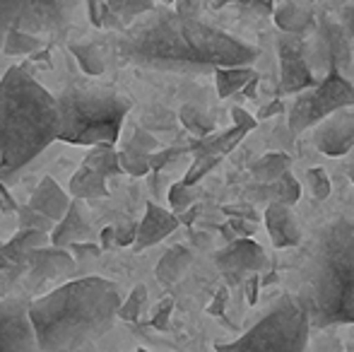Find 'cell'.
I'll list each match as a JSON object with an SVG mask.
<instances>
[{"label":"cell","instance_id":"cell-25","mask_svg":"<svg viewBox=\"0 0 354 352\" xmlns=\"http://www.w3.org/2000/svg\"><path fill=\"white\" fill-rule=\"evenodd\" d=\"M71 53L75 58H77V63H80V68H82L87 75H92V77H97V75H102L104 73V56H102V51H99L94 44H89V41H80V44H71Z\"/></svg>","mask_w":354,"mask_h":352},{"label":"cell","instance_id":"cell-57","mask_svg":"<svg viewBox=\"0 0 354 352\" xmlns=\"http://www.w3.org/2000/svg\"><path fill=\"white\" fill-rule=\"evenodd\" d=\"M154 3H157V0H154ZM159 3H164V5H171L174 0H159Z\"/></svg>","mask_w":354,"mask_h":352},{"label":"cell","instance_id":"cell-19","mask_svg":"<svg viewBox=\"0 0 354 352\" xmlns=\"http://www.w3.org/2000/svg\"><path fill=\"white\" fill-rule=\"evenodd\" d=\"M191 261H193V256L186 246H171V249L159 259L157 270H154L157 272V280L162 282V285H174V282H178L186 275V270L191 268Z\"/></svg>","mask_w":354,"mask_h":352},{"label":"cell","instance_id":"cell-40","mask_svg":"<svg viewBox=\"0 0 354 352\" xmlns=\"http://www.w3.org/2000/svg\"><path fill=\"white\" fill-rule=\"evenodd\" d=\"M68 249H73V254H77L80 259H94V256L102 254V246L94 244L92 239H84V241H75Z\"/></svg>","mask_w":354,"mask_h":352},{"label":"cell","instance_id":"cell-28","mask_svg":"<svg viewBox=\"0 0 354 352\" xmlns=\"http://www.w3.org/2000/svg\"><path fill=\"white\" fill-rule=\"evenodd\" d=\"M118 165H121L123 172H128V174L133 176H145L149 174V155L147 152H138V150H131V147H123L121 152H118Z\"/></svg>","mask_w":354,"mask_h":352},{"label":"cell","instance_id":"cell-47","mask_svg":"<svg viewBox=\"0 0 354 352\" xmlns=\"http://www.w3.org/2000/svg\"><path fill=\"white\" fill-rule=\"evenodd\" d=\"M99 246H102V249H111V246H116V234H113V227H104L102 237H99Z\"/></svg>","mask_w":354,"mask_h":352},{"label":"cell","instance_id":"cell-46","mask_svg":"<svg viewBox=\"0 0 354 352\" xmlns=\"http://www.w3.org/2000/svg\"><path fill=\"white\" fill-rule=\"evenodd\" d=\"M17 203L12 201V196L8 193V188H5V183L0 181V210L3 212H17Z\"/></svg>","mask_w":354,"mask_h":352},{"label":"cell","instance_id":"cell-51","mask_svg":"<svg viewBox=\"0 0 354 352\" xmlns=\"http://www.w3.org/2000/svg\"><path fill=\"white\" fill-rule=\"evenodd\" d=\"M280 111H282V102H272L270 106L261 109V118H268V116H272V113H280Z\"/></svg>","mask_w":354,"mask_h":352},{"label":"cell","instance_id":"cell-36","mask_svg":"<svg viewBox=\"0 0 354 352\" xmlns=\"http://www.w3.org/2000/svg\"><path fill=\"white\" fill-rule=\"evenodd\" d=\"M131 150H138V152H154L157 150V140H154L152 136H149L147 131H142V128H138V131H133L131 140H128V145Z\"/></svg>","mask_w":354,"mask_h":352},{"label":"cell","instance_id":"cell-42","mask_svg":"<svg viewBox=\"0 0 354 352\" xmlns=\"http://www.w3.org/2000/svg\"><path fill=\"white\" fill-rule=\"evenodd\" d=\"M280 56H301V39L297 37L280 39Z\"/></svg>","mask_w":354,"mask_h":352},{"label":"cell","instance_id":"cell-11","mask_svg":"<svg viewBox=\"0 0 354 352\" xmlns=\"http://www.w3.org/2000/svg\"><path fill=\"white\" fill-rule=\"evenodd\" d=\"M214 263L222 272H227L229 282H239L243 272H258L268 263V256L263 246H258L253 239H232V244L224 246L214 254Z\"/></svg>","mask_w":354,"mask_h":352},{"label":"cell","instance_id":"cell-30","mask_svg":"<svg viewBox=\"0 0 354 352\" xmlns=\"http://www.w3.org/2000/svg\"><path fill=\"white\" fill-rule=\"evenodd\" d=\"M181 123L188 128L191 133H196V136H207V133L212 131V121L210 116H205V113L201 111L198 106H183L181 109Z\"/></svg>","mask_w":354,"mask_h":352},{"label":"cell","instance_id":"cell-6","mask_svg":"<svg viewBox=\"0 0 354 352\" xmlns=\"http://www.w3.org/2000/svg\"><path fill=\"white\" fill-rule=\"evenodd\" d=\"M308 324L304 309L292 295H282L268 309L258 324H253L246 333L234 343L217 345V350H287L301 352L308 348Z\"/></svg>","mask_w":354,"mask_h":352},{"label":"cell","instance_id":"cell-49","mask_svg":"<svg viewBox=\"0 0 354 352\" xmlns=\"http://www.w3.org/2000/svg\"><path fill=\"white\" fill-rule=\"evenodd\" d=\"M345 29H342V32H347L350 34V37H354V8H347L345 10Z\"/></svg>","mask_w":354,"mask_h":352},{"label":"cell","instance_id":"cell-12","mask_svg":"<svg viewBox=\"0 0 354 352\" xmlns=\"http://www.w3.org/2000/svg\"><path fill=\"white\" fill-rule=\"evenodd\" d=\"M73 268L75 261L68 254V249H61V246H53V244L39 246V249L29 251L27 256V270L32 285L53 280V277L63 275V272H71Z\"/></svg>","mask_w":354,"mask_h":352},{"label":"cell","instance_id":"cell-14","mask_svg":"<svg viewBox=\"0 0 354 352\" xmlns=\"http://www.w3.org/2000/svg\"><path fill=\"white\" fill-rule=\"evenodd\" d=\"M266 227L270 234L272 244L277 249H289V246L301 244V227L292 212V205L280 201L268 203L266 207Z\"/></svg>","mask_w":354,"mask_h":352},{"label":"cell","instance_id":"cell-55","mask_svg":"<svg viewBox=\"0 0 354 352\" xmlns=\"http://www.w3.org/2000/svg\"><path fill=\"white\" fill-rule=\"evenodd\" d=\"M224 3H229V0H214V8H222Z\"/></svg>","mask_w":354,"mask_h":352},{"label":"cell","instance_id":"cell-4","mask_svg":"<svg viewBox=\"0 0 354 352\" xmlns=\"http://www.w3.org/2000/svg\"><path fill=\"white\" fill-rule=\"evenodd\" d=\"M58 140V104L27 68L0 80V181H10Z\"/></svg>","mask_w":354,"mask_h":352},{"label":"cell","instance_id":"cell-7","mask_svg":"<svg viewBox=\"0 0 354 352\" xmlns=\"http://www.w3.org/2000/svg\"><path fill=\"white\" fill-rule=\"evenodd\" d=\"M80 0H0V37L8 29L58 37L73 27Z\"/></svg>","mask_w":354,"mask_h":352},{"label":"cell","instance_id":"cell-48","mask_svg":"<svg viewBox=\"0 0 354 352\" xmlns=\"http://www.w3.org/2000/svg\"><path fill=\"white\" fill-rule=\"evenodd\" d=\"M224 304H227V290H219L217 297H214V302H212V306H210V314L217 316Z\"/></svg>","mask_w":354,"mask_h":352},{"label":"cell","instance_id":"cell-31","mask_svg":"<svg viewBox=\"0 0 354 352\" xmlns=\"http://www.w3.org/2000/svg\"><path fill=\"white\" fill-rule=\"evenodd\" d=\"M169 203H171L174 212L176 215H181V212H186L188 207L196 205V193H193V186H188V183H174L171 188H169Z\"/></svg>","mask_w":354,"mask_h":352},{"label":"cell","instance_id":"cell-27","mask_svg":"<svg viewBox=\"0 0 354 352\" xmlns=\"http://www.w3.org/2000/svg\"><path fill=\"white\" fill-rule=\"evenodd\" d=\"M145 302H147V287L145 285H136L128 295V299H121V306H118V319L123 321H138L145 309Z\"/></svg>","mask_w":354,"mask_h":352},{"label":"cell","instance_id":"cell-18","mask_svg":"<svg viewBox=\"0 0 354 352\" xmlns=\"http://www.w3.org/2000/svg\"><path fill=\"white\" fill-rule=\"evenodd\" d=\"M313 75L301 56H280V87L282 94H294L313 85Z\"/></svg>","mask_w":354,"mask_h":352},{"label":"cell","instance_id":"cell-23","mask_svg":"<svg viewBox=\"0 0 354 352\" xmlns=\"http://www.w3.org/2000/svg\"><path fill=\"white\" fill-rule=\"evenodd\" d=\"M289 157L284 152H270V155L261 157L258 162H253L251 172L253 178H258V183H272L275 178H280L284 172L289 169Z\"/></svg>","mask_w":354,"mask_h":352},{"label":"cell","instance_id":"cell-1","mask_svg":"<svg viewBox=\"0 0 354 352\" xmlns=\"http://www.w3.org/2000/svg\"><path fill=\"white\" fill-rule=\"evenodd\" d=\"M121 61L149 71L207 73L219 66H251L258 48L241 39L186 17L176 10L152 8L133 19L116 39Z\"/></svg>","mask_w":354,"mask_h":352},{"label":"cell","instance_id":"cell-10","mask_svg":"<svg viewBox=\"0 0 354 352\" xmlns=\"http://www.w3.org/2000/svg\"><path fill=\"white\" fill-rule=\"evenodd\" d=\"M313 145L323 155L340 157L354 147V106H342L316 123Z\"/></svg>","mask_w":354,"mask_h":352},{"label":"cell","instance_id":"cell-16","mask_svg":"<svg viewBox=\"0 0 354 352\" xmlns=\"http://www.w3.org/2000/svg\"><path fill=\"white\" fill-rule=\"evenodd\" d=\"M71 201H73V198L68 196V193L63 191V188L58 186V183L53 181L51 176H44L41 183L34 188L32 198H29V205H32L34 210L44 212L48 220L58 222L68 212V207H71Z\"/></svg>","mask_w":354,"mask_h":352},{"label":"cell","instance_id":"cell-17","mask_svg":"<svg viewBox=\"0 0 354 352\" xmlns=\"http://www.w3.org/2000/svg\"><path fill=\"white\" fill-rule=\"evenodd\" d=\"M51 244V237L48 232L41 230H32V227H19V232L8 241L5 246V256L10 259V263L15 266H27V256L29 251L39 249V246Z\"/></svg>","mask_w":354,"mask_h":352},{"label":"cell","instance_id":"cell-24","mask_svg":"<svg viewBox=\"0 0 354 352\" xmlns=\"http://www.w3.org/2000/svg\"><path fill=\"white\" fill-rule=\"evenodd\" d=\"M41 48V37L29 32H19V29H8L3 34V51L8 56H29Z\"/></svg>","mask_w":354,"mask_h":352},{"label":"cell","instance_id":"cell-29","mask_svg":"<svg viewBox=\"0 0 354 352\" xmlns=\"http://www.w3.org/2000/svg\"><path fill=\"white\" fill-rule=\"evenodd\" d=\"M272 198L280 203H287V205H294L301 198V186H299L297 178L289 174V169L280 178L272 181Z\"/></svg>","mask_w":354,"mask_h":352},{"label":"cell","instance_id":"cell-37","mask_svg":"<svg viewBox=\"0 0 354 352\" xmlns=\"http://www.w3.org/2000/svg\"><path fill=\"white\" fill-rule=\"evenodd\" d=\"M171 306L174 302L171 299H164L159 302L157 306H154V314H152V326L157 331H164L169 326V314H171Z\"/></svg>","mask_w":354,"mask_h":352},{"label":"cell","instance_id":"cell-22","mask_svg":"<svg viewBox=\"0 0 354 352\" xmlns=\"http://www.w3.org/2000/svg\"><path fill=\"white\" fill-rule=\"evenodd\" d=\"M84 165L97 169L104 176H113L123 172L121 165H118V152L113 150V142H97V145H92L89 155L84 157Z\"/></svg>","mask_w":354,"mask_h":352},{"label":"cell","instance_id":"cell-32","mask_svg":"<svg viewBox=\"0 0 354 352\" xmlns=\"http://www.w3.org/2000/svg\"><path fill=\"white\" fill-rule=\"evenodd\" d=\"M17 215H19V227H32V230H41V232H48V234H51L53 225H56V222L48 220L44 212L34 210L32 205L17 207Z\"/></svg>","mask_w":354,"mask_h":352},{"label":"cell","instance_id":"cell-3","mask_svg":"<svg viewBox=\"0 0 354 352\" xmlns=\"http://www.w3.org/2000/svg\"><path fill=\"white\" fill-rule=\"evenodd\" d=\"M118 285L106 277H80L29 302V319L44 352L87 350L113 328L121 306Z\"/></svg>","mask_w":354,"mask_h":352},{"label":"cell","instance_id":"cell-9","mask_svg":"<svg viewBox=\"0 0 354 352\" xmlns=\"http://www.w3.org/2000/svg\"><path fill=\"white\" fill-rule=\"evenodd\" d=\"M27 297L0 299V352H37Z\"/></svg>","mask_w":354,"mask_h":352},{"label":"cell","instance_id":"cell-20","mask_svg":"<svg viewBox=\"0 0 354 352\" xmlns=\"http://www.w3.org/2000/svg\"><path fill=\"white\" fill-rule=\"evenodd\" d=\"M71 193L73 198H87V201H94V198H106L109 188H106V176L99 174L97 169L82 165L71 178Z\"/></svg>","mask_w":354,"mask_h":352},{"label":"cell","instance_id":"cell-39","mask_svg":"<svg viewBox=\"0 0 354 352\" xmlns=\"http://www.w3.org/2000/svg\"><path fill=\"white\" fill-rule=\"evenodd\" d=\"M136 232H138L136 222H123V225L113 227V234H116V244L118 246L133 244V241H136Z\"/></svg>","mask_w":354,"mask_h":352},{"label":"cell","instance_id":"cell-53","mask_svg":"<svg viewBox=\"0 0 354 352\" xmlns=\"http://www.w3.org/2000/svg\"><path fill=\"white\" fill-rule=\"evenodd\" d=\"M15 263H10V259L5 256V246H3V241H0V272L3 270H10Z\"/></svg>","mask_w":354,"mask_h":352},{"label":"cell","instance_id":"cell-26","mask_svg":"<svg viewBox=\"0 0 354 352\" xmlns=\"http://www.w3.org/2000/svg\"><path fill=\"white\" fill-rule=\"evenodd\" d=\"M275 22L277 27L284 29V32L289 34H301L304 29L311 24V15L304 12L301 8H297V5L292 3H284L280 10L275 12Z\"/></svg>","mask_w":354,"mask_h":352},{"label":"cell","instance_id":"cell-43","mask_svg":"<svg viewBox=\"0 0 354 352\" xmlns=\"http://www.w3.org/2000/svg\"><path fill=\"white\" fill-rule=\"evenodd\" d=\"M87 8H89V19H92V24H97V27H102L104 22V0H87Z\"/></svg>","mask_w":354,"mask_h":352},{"label":"cell","instance_id":"cell-2","mask_svg":"<svg viewBox=\"0 0 354 352\" xmlns=\"http://www.w3.org/2000/svg\"><path fill=\"white\" fill-rule=\"evenodd\" d=\"M289 295L311 328L354 324V220L335 217L308 239Z\"/></svg>","mask_w":354,"mask_h":352},{"label":"cell","instance_id":"cell-13","mask_svg":"<svg viewBox=\"0 0 354 352\" xmlns=\"http://www.w3.org/2000/svg\"><path fill=\"white\" fill-rule=\"evenodd\" d=\"M178 225H181V220L176 217V212L164 210V207H159L157 203L149 201L147 205H145V217H142L140 225H138L133 246H136L138 251L149 249V246L167 239Z\"/></svg>","mask_w":354,"mask_h":352},{"label":"cell","instance_id":"cell-54","mask_svg":"<svg viewBox=\"0 0 354 352\" xmlns=\"http://www.w3.org/2000/svg\"><path fill=\"white\" fill-rule=\"evenodd\" d=\"M354 150V147H352ZM350 178H352V183H354V157H352V162H350Z\"/></svg>","mask_w":354,"mask_h":352},{"label":"cell","instance_id":"cell-15","mask_svg":"<svg viewBox=\"0 0 354 352\" xmlns=\"http://www.w3.org/2000/svg\"><path fill=\"white\" fill-rule=\"evenodd\" d=\"M51 244L53 246H61V249H68L75 241H84V239H92V227H89V217L84 205L80 203V198L71 201V207L68 212L61 217V220L53 225L51 230Z\"/></svg>","mask_w":354,"mask_h":352},{"label":"cell","instance_id":"cell-33","mask_svg":"<svg viewBox=\"0 0 354 352\" xmlns=\"http://www.w3.org/2000/svg\"><path fill=\"white\" fill-rule=\"evenodd\" d=\"M154 8V0H126L123 8L118 10V27H128L133 19H138L140 15H145L147 10Z\"/></svg>","mask_w":354,"mask_h":352},{"label":"cell","instance_id":"cell-38","mask_svg":"<svg viewBox=\"0 0 354 352\" xmlns=\"http://www.w3.org/2000/svg\"><path fill=\"white\" fill-rule=\"evenodd\" d=\"M227 232L232 237H229V239H234V237H251L253 232H256V225H253L251 220L246 222V217H232V220H229V225H227Z\"/></svg>","mask_w":354,"mask_h":352},{"label":"cell","instance_id":"cell-41","mask_svg":"<svg viewBox=\"0 0 354 352\" xmlns=\"http://www.w3.org/2000/svg\"><path fill=\"white\" fill-rule=\"evenodd\" d=\"M174 3H176V12L186 17H201L205 8V0H174Z\"/></svg>","mask_w":354,"mask_h":352},{"label":"cell","instance_id":"cell-35","mask_svg":"<svg viewBox=\"0 0 354 352\" xmlns=\"http://www.w3.org/2000/svg\"><path fill=\"white\" fill-rule=\"evenodd\" d=\"M217 162H219V157H217V155H201V157L196 160V165L191 167V172L186 174V178H183V183L193 186V183H196L198 178L205 176L210 169H214V167H217Z\"/></svg>","mask_w":354,"mask_h":352},{"label":"cell","instance_id":"cell-34","mask_svg":"<svg viewBox=\"0 0 354 352\" xmlns=\"http://www.w3.org/2000/svg\"><path fill=\"white\" fill-rule=\"evenodd\" d=\"M306 181H308V186H311V193L316 201H326V198L330 196V178H328L326 169H321V167L308 169Z\"/></svg>","mask_w":354,"mask_h":352},{"label":"cell","instance_id":"cell-56","mask_svg":"<svg viewBox=\"0 0 354 352\" xmlns=\"http://www.w3.org/2000/svg\"><path fill=\"white\" fill-rule=\"evenodd\" d=\"M350 56H352V61H354V37H352V44H350Z\"/></svg>","mask_w":354,"mask_h":352},{"label":"cell","instance_id":"cell-44","mask_svg":"<svg viewBox=\"0 0 354 352\" xmlns=\"http://www.w3.org/2000/svg\"><path fill=\"white\" fill-rule=\"evenodd\" d=\"M232 116H234V121H236V126H241V128H246V131H251L253 126H256V121H253V116L248 111H243L241 106H234L232 109Z\"/></svg>","mask_w":354,"mask_h":352},{"label":"cell","instance_id":"cell-45","mask_svg":"<svg viewBox=\"0 0 354 352\" xmlns=\"http://www.w3.org/2000/svg\"><path fill=\"white\" fill-rule=\"evenodd\" d=\"M224 212L227 215H239V217H246V220H251V222H258L261 217L256 215V210L253 207H248V205H234V207H224Z\"/></svg>","mask_w":354,"mask_h":352},{"label":"cell","instance_id":"cell-21","mask_svg":"<svg viewBox=\"0 0 354 352\" xmlns=\"http://www.w3.org/2000/svg\"><path fill=\"white\" fill-rule=\"evenodd\" d=\"M256 71L251 66H219L214 68V80H217L219 97H232L241 92L251 80H256Z\"/></svg>","mask_w":354,"mask_h":352},{"label":"cell","instance_id":"cell-5","mask_svg":"<svg viewBox=\"0 0 354 352\" xmlns=\"http://www.w3.org/2000/svg\"><path fill=\"white\" fill-rule=\"evenodd\" d=\"M58 104V140L71 145L116 142L131 102L109 87H68Z\"/></svg>","mask_w":354,"mask_h":352},{"label":"cell","instance_id":"cell-52","mask_svg":"<svg viewBox=\"0 0 354 352\" xmlns=\"http://www.w3.org/2000/svg\"><path fill=\"white\" fill-rule=\"evenodd\" d=\"M123 3H126V0H104V5H106V10L111 15H118V10L123 8Z\"/></svg>","mask_w":354,"mask_h":352},{"label":"cell","instance_id":"cell-8","mask_svg":"<svg viewBox=\"0 0 354 352\" xmlns=\"http://www.w3.org/2000/svg\"><path fill=\"white\" fill-rule=\"evenodd\" d=\"M342 106H354V87L340 73V66L330 63V73L297 97L289 113V128L294 133H301Z\"/></svg>","mask_w":354,"mask_h":352},{"label":"cell","instance_id":"cell-50","mask_svg":"<svg viewBox=\"0 0 354 352\" xmlns=\"http://www.w3.org/2000/svg\"><path fill=\"white\" fill-rule=\"evenodd\" d=\"M246 290H248V302H256V290H258V275H253L251 280L246 282Z\"/></svg>","mask_w":354,"mask_h":352}]
</instances>
